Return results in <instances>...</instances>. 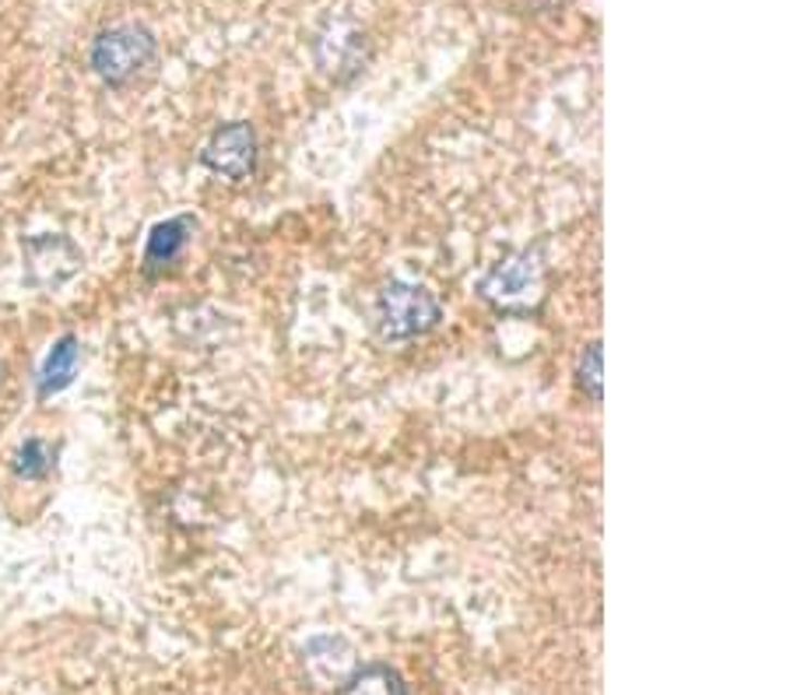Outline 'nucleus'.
I'll return each mask as SVG.
<instances>
[{"label":"nucleus","instance_id":"nucleus-4","mask_svg":"<svg viewBox=\"0 0 790 695\" xmlns=\"http://www.w3.org/2000/svg\"><path fill=\"white\" fill-rule=\"evenodd\" d=\"M82 264H85L82 249L68 235H32V240H25V278L39 292L68 284L82 271Z\"/></svg>","mask_w":790,"mask_h":695},{"label":"nucleus","instance_id":"nucleus-10","mask_svg":"<svg viewBox=\"0 0 790 695\" xmlns=\"http://www.w3.org/2000/svg\"><path fill=\"white\" fill-rule=\"evenodd\" d=\"M576 383L583 387L591 401H600V344H587V352L580 355V369H576Z\"/></svg>","mask_w":790,"mask_h":695},{"label":"nucleus","instance_id":"nucleus-7","mask_svg":"<svg viewBox=\"0 0 790 695\" xmlns=\"http://www.w3.org/2000/svg\"><path fill=\"white\" fill-rule=\"evenodd\" d=\"M77 362H82V344L74 334H63L39 369V398H53V393L68 390L77 376Z\"/></svg>","mask_w":790,"mask_h":695},{"label":"nucleus","instance_id":"nucleus-3","mask_svg":"<svg viewBox=\"0 0 790 695\" xmlns=\"http://www.w3.org/2000/svg\"><path fill=\"white\" fill-rule=\"evenodd\" d=\"M88 60H92V71L106 85H126L155 60V36L145 25H134V22L113 25L95 36Z\"/></svg>","mask_w":790,"mask_h":695},{"label":"nucleus","instance_id":"nucleus-8","mask_svg":"<svg viewBox=\"0 0 790 695\" xmlns=\"http://www.w3.org/2000/svg\"><path fill=\"white\" fill-rule=\"evenodd\" d=\"M338 695H408L404 678L387 663H366L338 685Z\"/></svg>","mask_w":790,"mask_h":695},{"label":"nucleus","instance_id":"nucleus-9","mask_svg":"<svg viewBox=\"0 0 790 695\" xmlns=\"http://www.w3.org/2000/svg\"><path fill=\"white\" fill-rule=\"evenodd\" d=\"M53 467V450L42 439H25L22 450L14 453V474L19 478H42Z\"/></svg>","mask_w":790,"mask_h":695},{"label":"nucleus","instance_id":"nucleus-5","mask_svg":"<svg viewBox=\"0 0 790 695\" xmlns=\"http://www.w3.org/2000/svg\"><path fill=\"white\" fill-rule=\"evenodd\" d=\"M200 162L208 166L215 176L246 180L253 166H257V134H253V126L243 120L218 126L200 151Z\"/></svg>","mask_w":790,"mask_h":695},{"label":"nucleus","instance_id":"nucleus-2","mask_svg":"<svg viewBox=\"0 0 790 695\" xmlns=\"http://www.w3.org/2000/svg\"><path fill=\"white\" fill-rule=\"evenodd\" d=\"M478 295L499 313H531L545 295V264L531 249L510 253L478 281Z\"/></svg>","mask_w":790,"mask_h":695},{"label":"nucleus","instance_id":"nucleus-1","mask_svg":"<svg viewBox=\"0 0 790 695\" xmlns=\"http://www.w3.org/2000/svg\"><path fill=\"white\" fill-rule=\"evenodd\" d=\"M442 320V306L422 284L390 281L376 295V330L384 341H411L436 330Z\"/></svg>","mask_w":790,"mask_h":695},{"label":"nucleus","instance_id":"nucleus-6","mask_svg":"<svg viewBox=\"0 0 790 695\" xmlns=\"http://www.w3.org/2000/svg\"><path fill=\"white\" fill-rule=\"evenodd\" d=\"M194 235V218H166L148 232V246H145V264L148 267H169L183 257V249Z\"/></svg>","mask_w":790,"mask_h":695}]
</instances>
